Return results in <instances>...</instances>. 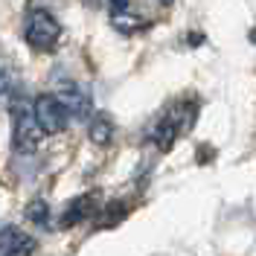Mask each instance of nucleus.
Masks as SVG:
<instances>
[{"label":"nucleus","mask_w":256,"mask_h":256,"mask_svg":"<svg viewBox=\"0 0 256 256\" xmlns=\"http://www.w3.org/2000/svg\"><path fill=\"white\" fill-rule=\"evenodd\" d=\"M195 116H198V105H195V102H186V99L175 102V105L154 122V128H152V143L160 146L163 152H169L178 137H184V134L192 131Z\"/></svg>","instance_id":"f257e3e1"},{"label":"nucleus","mask_w":256,"mask_h":256,"mask_svg":"<svg viewBox=\"0 0 256 256\" xmlns=\"http://www.w3.org/2000/svg\"><path fill=\"white\" fill-rule=\"evenodd\" d=\"M52 88H56V96L62 99V105L70 111V116L88 120V114H90V96L84 94L76 82L73 79H56Z\"/></svg>","instance_id":"39448f33"},{"label":"nucleus","mask_w":256,"mask_h":256,"mask_svg":"<svg viewBox=\"0 0 256 256\" xmlns=\"http://www.w3.org/2000/svg\"><path fill=\"white\" fill-rule=\"evenodd\" d=\"M35 116H38V126L44 128V134H58L67 128L70 111L62 105V99L56 94H44L35 99Z\"/></svg>","instance_id":"20e7f679"},{"label":"nucleus","mask_w":256,"mask_h":256,"mask_svg":"<svg viewBox=\"0 0 256 256\" xmlns=\"http://www.w3.org/2000/svg\"><path fill=\"white\" fill-rule=\"evenodd\" d=\"M41 137H44V128L38 126L35 105L15 99L12 102V148L20 154H32L41 143Z\"/></svg>","instance_id":"f03ea898"},{"label":"nucleus","mask_w":256,"mask_h":256,"mask_svg":"<svg viewBox=\"0 0 256 256\" xmlns=\"http://www.w3.org/2000/svg\"><path fill=\"white\" fill-rule=\"evenodd\" d=\"M24 38L32 50H41L47 52L58 44L62 38V24L50 15L47 9H32L30 18H26V26H24Z\"/></svg>","instance_id":"7ed1b4c3"},{"label":"nucleus","mask_w":256,"mask_h":256,"mask_svg":"<svg viewBox=\"0 0 256 256\" xmlns=\"http://www.w3.org/2000/svg\"><path fill=\"white\" fill-rule=\"evenodd\" d=\"M35 239L12 224H0V256H32Z\"/></svg>","instance_id":"423d86ee"},{"label":"nucleus","mask_w":256,"mask_h":256,"mask_svg":"<svg viewBox=\"0 0 256 256\" xmlns=\"http://www.w3.org/2000/svg\"><path fill=\"white\" fill-rule=\"evenodd\" d=\"M160 6H172V3H175V0H158Z\"/></svg>","instance_id":"9d476101"},{"label":"nucleus","mask_w":256,"mask_h":256,"mask_svg":"<svg viewBox=\"0 0 256 256\" xmlns=\"http://www.w3.org/2000/svg\"><path fill=\"white\" fill-rule=\"evenodd\" d=\"M26 218H30L32 224H47V222H50V207H47V201L35 198L30 207H26Z\"/></svg>","instance_id":"1a4fd4ad"},{"label":"nucleus","mask_w":256,"mask_h":256,"mask_svg":"<svg viewBox=\"0 0 256 256\" xmlns=\"http://www.w3.org/2000/svg\"><path fill=\"white\" fill-rule=\"evenodd\" d=\"M88 137H90L94 146H108L114 137V120L108 114H96L90 120V126H88Z\"/></svg>","instance_id":"0eeeda50"},{"label":"nucleus","mask_w":256,"mask_h":256,"mask_svg":"<svg viewBox=\"0 0 256 256\" xmlns=\"http://www.w3.org/2000/svg\"><path fill=\"white\" fill-rule=\"evenodd\" d=\"M250 41H254V44H256V30H254V32H250Z\"/></svg>","instance_id":"9b49d317"},{"label":"nucleus","mask_w":256,"mask_h":256,"mask_svg":"<svg viewBox=\"0 0 256 256\" xmlns=\"http://www.w3.org/2000/svg\"><path fill=\"white\" fill-rule=\"evenodd\" d=\"M90 207H94V198H90V195H82V198H76V201H70V207L64 210V216H62L58 224H62V227H76L79 222L88 218Z\"/></svg>","instance_id":"6e6552de"}]
</instances>
